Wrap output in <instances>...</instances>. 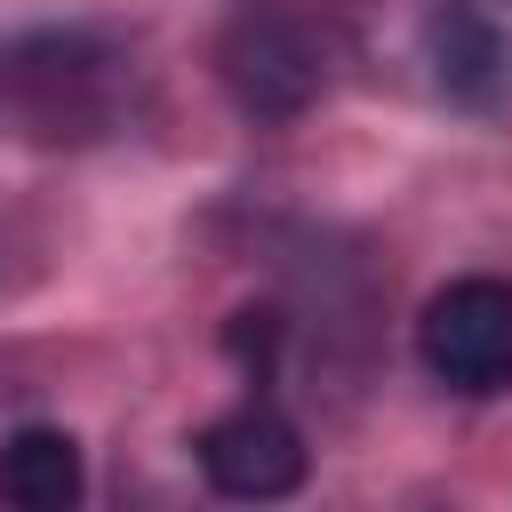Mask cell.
<instances>
[{
	"mask_svg": "<svg viewBox=\"0 0 512 512\" xmlns=\"http://www.w3.org/2000/svg\"><path fill=\"white\" fill-rule=\"evenodd\" d=\"M216 80L248 120L288 128L336 88V32L296 0H240L216 32Z\"/></svg>",
	"mask_w": 512,
	"mask_h": 512,
	"instance_id": "obj_2",
	"label": "cell"
},
{
	"mask_svg": "<svg viewBox=\"0 0 512 512\" xmlns=\"http://www.w3.org/2000/svg\"><path fill=\"white\" fill-rule=\"evenodd\" d=\"M0 504L8 512H80L88 504V456L64 424H16L0 440Z\"/></svg>",
	"mask_w": 512,
	"mask_h": 512,
	"instance_id": "obj_6",
	"label": "cell"
},
{
	"mask_svg": "<svg viewBox=\"0 0 512 512\" xmlns=\"http://www.w3.org/2000/svg\"><path fill=\"white\" fill-rule=\"evenodd\" d=\"M416 360L448 392H472V400L512 392V280L496 272L448 280L416 320Z\"/></svg>",
	"mask_w": 512,
	"mask_h": 512,
	"instance_id": "obj_3",
	"label": "cell"
},
{
	"mask_svg": "<svg viewBox=\"0 0 512 512\" xmlns=\"http://www.w3.org/2000/svg\"><path fill=\"white\" fill-rule=\"evenodd\" d=\"M136 104V56L96 24L0 32V136L64 152L104 144Z\"/></svg>",
	"mask_w": 512,
	"mask_h": 512,
	"instance_id": "obj_1",
	"label": "cell"
},
{
	"mask_svg": "<svg viewBox=\"0 0 512 512\" xmlns=\"http://www.w3.org/2000/svg\"><path fill=\"white\" fill-rule=\"evenodd\" d=\"M424 56H432V80L448 104L464 112H488L512 80V48H504V24L480 8V0H432L424 16Z\"/></svg>",
	"mask_w": 512,
	"mask_h": 512,
	"instance_id": "obj_5",
	"label": "cell"
},
{
	"mask_svg": "<svg viewBox=\"0 0 512 512\" xmlns=\"http://www.w3.org/2000/svg\"><path fill=\"white\" fill-rule=\"evenodd\" d=\"M192 456H200V480H208L216 496H232V504H280V496H296L304 472H312L304 432H296L272 400H240V408L208 416L200 440H192Z\"/></svg>",
	"mask_w": 512,
	"mask_h": 512,
	"instance_id": "obj_4",
	"label": "cell"
}]
</instances>
